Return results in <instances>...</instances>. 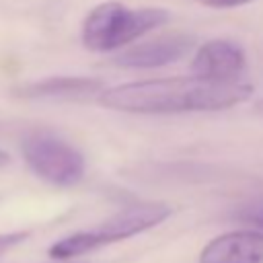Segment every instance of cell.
Returning a JSON list of instances; mask_svg holds the SVG:
<instances>
[{
    "label": "cell",
    "instance_id": "cell-1",
    "mask_svg": "<svg viewBox=\"0 0 263 263\" xmlns=\"http://www.w3.org/2000/svg\"><path fill=\"white\" fill-rule=\"evenodd\" d=\"M253 95L242 80H205L199 76H168L103 88L97 101L113 111L138 115H171L195 111H222L240 105Z\"/></svg>",
    "mask_w": 263,
    "mask_h": 263
},
{
    "label": "cell",
    "instance_id": "cell-2",
    "mask_svg": "<svg viewBox=\"0 0 263 263\" xmlns=\"http://www.w3.org/2000/svg\"><path fill=\"white\" fill-rule=\"evenodd\" d=\"M166 18L168 12L162 8H127L121 2H103L86 14L82 43L90 51H113L158 29Z\"/></svg>",
    "mask_w": 263,
    "mask_h": 263
},
{
    "label": "cell",
    "instance_id": "cell-3",
    "mask_svg": "<svg viewBox=\"0 0 263 263\" xmlns=\"http://www.w3.org/2000/svg\"><path fill=\"white\" fill-rule=\"evenodd\" d=\"M171 205L160 203V201H148V203H136L127 205L125 210L117 212L109 220L101 222L99 226L90 230H80L74 232L49 247V255L58 261H66L78 255H84L88 251L101 249L105 245L117 242L132 238L148 228L158 226L171 216Z\"/></svg>",
    "mask_w": 263,
    "mask_h": 263
},
{
    "label": "cell",
    "instance_id": "cell-4",
    "mask_svg": "<svg viewBox=\"0 0 263 263\" xmlns=\"http://www.w3.org/2000/svg\"><path fill=\"white\" fill-rule=\"evenodd\" d=\"M29 168L58 187H72L84 177V156L64 138L51 132H33L23 142Z\"/></svg>",
    "mask_w": 263,
    "mask_h": 263
},
{
    "label": "cell",
    "instance_id": "cell-5",
    "mask_svg": "<svg viewBox=\"0 0 263 263\" xmlns=\"http://www.w3.org/2000/svg\"><path fill=\"white\" fill-rule=\"evenodd\" d=\"M245 51L240 45L228 39H212L197 47L191 60L193 76L205 80H238L240 72L245 70Z\"/></svg>",
    "mask_w": 263,
    "mask_h": 263
},
{
    "label": "cell",
    "instance_id": "cell-6",
    "mask_svg": "<svg viewBox=\"0 0 263 263\" xmlns=\"http://www.w3.org/2000/svg\"><path fill=\"white\" fill-rule=\"evenodd\" d=\"M195 45V39L185 33H173L164 37L150 39L146 43L134 45L113 58V64L119 68H134V70H144V68H158L173 64L181 60L191 47Z\"/></svg>",
    "mask_w": 263,
    "mask_h": 263
},
{
    "label": "cell",
    "instance_id": "cell-7",
    "mask_svg": "<svg viewBox=\"0 0 263 263\" xmlns=\"http://www.w3.org/2000/svg\"><path fill=\"white\" fill-rule=\"evenodd\" d=\"M199 263H263V234L255 230H232L210 240Z\"/></svg>",
    "mask_w": 263,
    "mask_h": 263
},
{
    "label": "cell",
    "instance_id": "cell-8",
    "mask_svg": "<svg viewBox=\"0 0 263 263\" xmlns=\"http://www.w3.org/2000/svg\"><path fill=\"white\" fill-rule=\"evenodd\" d=\"M103 90L101 80L82 78V76H53L45 80L31 82L16 92L27 99H60V101H80V99H97Z\"/></svg>",
    "mask_w": 263,
    "mask_h": 263
},
{
    "label": "cell",
    "instance_id": "cell-9",
    "mask_svg": "<svg viewBox=\"0 0 263 263\" xmlns=\"http://www.w3.org/2000/svg\"><path fill=\"white\" fill-rule=\"evenodd\" d=\"M27 238V232H12V234H0V253H4L6 249L18 245L21 240Z\"/></svg>",
    "mask_w": 263,
    "mask_h": 263
},
{
    "label": "cell",
    "instance_id": "cell-10",
    "mask_svg": "<svg viewBox=\"0 0 263 263\" xmlns=\"http://www.w3.org/2000/svg\"><path fill=\"white\" fill-rule=\"evenodd\" d=\"M240 218L251 222V224H255V226H259V228H263V205H257V208H251V210L242 212Z\"/></svg>",
    "mask_w": 263,
    "mask_h": 263
},
{
    "label": "cell",
    "instance_id": "cell-11",
    "mask_svg": "<svg viewBox=\"0 0 263 263\" xmlns=\"http://www.w3.org/2000/svg\"><path fill=\"white\" fill-rule=\"evenodd\" d=\"M203 6H210V8H234V6H240V4H247L251 0H199Z\"/></svg>",
    "mask_w": 263,
    "mask_h": 263
},
{
    "label": "cell",
    "instance_id": "cell-12",
    "mask_svg": "<svg viewBox=\"0 0 263 263\" xmlns=\"http://www.w3.org/2000/svg\"><path fill=\"white\" fill-rule=\"evenodd\" d=\"M8 160H10V156H8L4 150H0V168H2V166H6V164H8Z\"/></svg>",
    "mask_w": 263,
    "mask_h": 263
},
{
    "label": "cell",
    "instance_id": "cell-13",
    "mask_svg": "<svg viewBox=\"0 0 263 263\" xmlns=\"http://www.w3.org/2000/svg\"><path fill=\"white\" fill-rule=\"evenodd\" d=\"M60 263H70V261H60Z\"/></svg>",
    "mask_w": 263,
    "mask_h": 263
}]
</instances>
